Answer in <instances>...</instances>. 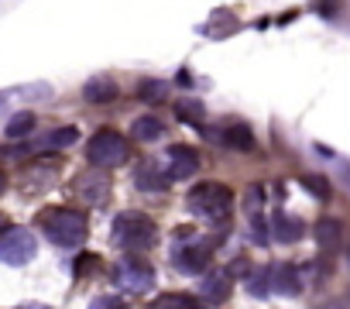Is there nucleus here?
Returning a JSON list of instances; mask_svg holds the SVG:
<instances>
[{
  "label": "nucleus",
  "instance_id": "obj_13",
  "mask_svg": "<svg viewBox=\"0 0 350 309\" xmlns=\"http://www.w3.org/2000/svg\"><path fill=\"white\" fill-rule=\"evenodd\" d=\"M134 186L144 189V193H161V189L168 186V176L158 172L151 162H141V165L134 169Z\"/></svg>",
  "mask_w": 350,
  "mask_h": 309
},
{
  "label": "nucleus",
  "instance_id": "obj_21",
  "mask_svg": "<svg viewBox=\"0 0 350 309\" xmlns=\"http://www.w3.org/2000/svg\"><path fill=\"white\" fill-rule=\"evenodd\" d=\"M35 131V113H14L11 120H8V127H4V134L11 137V141H21V137H28Z\"/></svg>",
  "mask_w": 350,
  "mask_h": 309
},
{
  "label": "nucleus",
  "instance_id": "obj_6",
  "mask_svg": "<svg viewBox=\"0 0 350 309\" xmlns=\"http://www.w3.org/2000/svg\"><path fill=\"white\" fill-rule=\"evenodd\" d=\"M35 254H38V241H35L31 230H25V227L0 230V261H4V265L21 268V265H28Z\"/></svg>",
  "mask_w": 350,
  "mask_h": 309
},
{
  "label": "nucleus",
  "instance_id": "obj_4",
  "mask_svg": "<svg viewBox=\"0 0 350 309\" xmlns=\"http://www.w3.org/2000/svg\"><path fill=\"white\" fill-rule=\"evenodd\" d=\"M213 247L217 241H206V237H189L186 230H179V241H175V251H172V261L183 275H203L206 265L213 261Z\"/></svg>",
  "mask_w": 350,
  "mask_h": 309
},
{
  "label": "nucleus",
  "instance_id": "obj_14",
  "mask_svg": "<svg viewBox=\"0 0 350 309\" xmlns=\"http://www.w3.org/2000/svg\"><path fill=\"white\" fill-rule=\"evenodd\" d=\"M76 137H79V131H76V127H55V131H49L45 137H38V141H35V151H59V148L76 144Z\"/></svg>",
  "mask_w": 350,
  "mask_h": 309
},
{
  "label": "nucleus",
  "instance_id": "obj_12",
  "mask_svg": "<svg viewBox=\"0 0 350 309\" xmlns=\"http://www.w3.org/2000/svg\"><path fill=\"white\" fill-rule=\"evenodd\" d=\"M271 234H275V241H282V244H295V241L306 234V227H302L299 217L275 213V220H271Z\"/></svg>",
  "mask_w": 350,
  "mask_h": 309
},
{
  "label": "nucleus",
  "instance_id": "obj_8",
  "mask_svg": "<svg viewBox=\"0 0 350 309\" xmlns=\"http://www.w3.org/2000/svg\"><path fill=\"white\" fill-rule=\"evenodd\" d=\"M76 193L83 196L86 206H107V200H110V193H113V183H110L107 169L93 165L90 172H83V176L76 179Z\"/></svg>",
  "mask_w": 350,
  "mask_h": 309
},
{
  "label": "nucleus",
  "instance_id": "obj_11",
  "mask_svg": "<svg viewBox=\"0 0 350 309\" xmlns=\"http://www.w3.org/2000/svg\"><path fill=\"white\" fill-rule=\"evenodd\" d=\"M83 100L86 103H110V100H117V83L110 76H90L83 83Z\"/></svg>",
  "mask_w": 350,
  "mask_h": 309
},
{
  "label": "nucleus",
  "instance_id": "obj_19",
  "mask_svg": "<svg viewBox=\"0 0 350 309\" xmlns=\"http://www.w3.org/2000/svg\"><path fill=\"white\" fill-rule=\"evenodd\" d=\"M340 234H343L340 220H319V224H316V244H319L323 251H333V247L340 244Z\"/></svg>",
  "mask_w": 350,
  "mask_h": 309
},
{
  "label": "nucleus",
  "instance_id": "obj_24",
  "mask_svg": "<svg viewBox=\"0 0 350 309\" xmlns=\"http://www.w3.org/2000/svg\"><path fill=\"white\" fill-rule=\"evenodd\" d=\"M302 186L316 196V200H329V186H326V179H319V176H309V179H302Z\"/></svg>",
  "mask_w": 350,
  "mask_h": 309
},
{
  "label": "nucleus",
  "instance_id": "obj_5",
  "mask_svg": "<svg viewBox=\"0 0 350 309\" xmlns=\"http://www.w3.org/2000/svg\"><path fill=\"white\" fill-rule=\"evenodd\" d=\"M127 154H131V148H127L124 134H117V131H110V127L96 131V134L86 141V162H90V165L117 169V165L127 162Z\"/></svg>",
  "mask_w": 350,
  "mask_h": 309
},
{
  "label": "nucleus",
  "instance_id": "obj_27",
  "mask_svg": "<svg viewBox=\"0 0 350 309\" xmlns=\"http://www.w3.org/2000/svg\"><path fill=\"white\" fill-rule=\"evenodd\" d=\"M340 172H343V179H347V186H350V162H340Z\"/></svg>",
  "mask_w": 350,
  "mask_h": 309
},
{
  "label": "nucleus",
  "instance_id": "obj_18",
  "mask_svg": "<svg viewBox=\"0 0 350 309\" xmlns=\"http://www.w3.org/2000/svg\"><path fill=\"white\" fill-rule=\"evenodd\" d=\"M131 131H134L137 141H148V144H151V141H158V137L165 134V124H161L158 117H137V120L131 124Z\"/></svg>",
  "mask_w": 350,
  "mask_h": 309
},
{
  "label": "nucleus",
  "instance_id": "obj_9",
  "mask_svg": "<svg viewBox=\"0 0 350 309\" xmlns=\"http://www.w3.org/2000/svg\"><path fill=\"white\" fill-rule=\"evenodd\" d=\"M196 172H200V159H196L193 148H186V144L168 148V154H165V176H168V183H186Z\"/></svg>",
  "mask_w": 350,
  "mask_h": 309
},
{
  "label": "nucleus",
  "instance_id": "obj_7",
  "mask_svg": "<svg viewBox=\"0 0 350 309\" xmlns=\"http://www.w3.org/2000/svg\"><path fill=\"white\" fill-rule=\"evenodd\" d=\"M113 282H117V288H124V292H151L154 288V268L148 265V261H141V258H124V261H117V268H113Z\"/></svg>",
  "mask_w": 350,
  "mask_h": 309
},
{
  "label": "nucleus",
  "instance_id": "obj_3",
  "mask_svg": "<svg viewBox=\"0 0 350 309\" xmlns=\"http://www.w3.org/2000/svg\"><path fill=\"white\" fill-rule=\"evenodd\" d=\"M110 241H113L117 247L137 254V251H148V247L158 244V227H154L148 217L120 213V217H113V224H110Z\"/></svg>",
  "mask_w": 350,
  "mask_h": 309
},
{
  "label": "nucleus",
  "instance_id": "obj_16",
  "mask_svg": "<svg viewBox=\"0 0 350 309\" xmlns=\"http://www.w3.org/2000/svg\"><path fill=\"white\" fill-rule=\"evenodd\" d=\"M134 93H137V100H144V103H165L168 86H165V79H151V76H144V79H137Z\"/></svg>",
  "mask_w": 350,
  "mask_h": 309
},
{
  "label": "nucleus",
  "instance_id": "obj_25",
  "mask_svg": "<svg viewBox=\"0 0 350 309\" xmlns=\"http://www.w3.org/2000/svg\"><path fill=\"white\" fill-rule=\"evenodd\" d=\"M193 299H175V295H165V299H154V306H189Z\"/></svg>",
  "mask_w": 350,
  "mask_h": 309
},
{
  "label": "nucleus",
  "instance_id": "obj_28",
  "mask_svg": "<svg viewBox=\"0 0 350 309\" xmlns=\"http://www.w3.org/2000/svg\"><path fill=\"white\" fill-rule=\"evenodd\" d=\"M4 189H8V179H4V176H0V196H4Z\"/></svg>",
  "mask_w": 350,
  "mask_h": 309
},
{
  "label": "nucleus",
  "instance_id": "obj_2",
  "mask_svg": "<svg viewBox=\"0 0 350 309\" xmlns=\"http://www.w3.org/2000/svg\"><path fill=\"white\" fill-rule=\"evenodd\" d=\"M86 217L79 213V210H52V213H45L42 217V234L55 244V247H62V251H72V247H79L83 241H86Z\"/></svg>",
  "mask_w": 350,
  "mask_h": 309
},
{
  "label": "nucleus",
  "instance_id": "obj_30",
  "mask_svg": "<svg viewBox=\"0 0 350 309\" xmlns=\"http://www.w3.org/2000/svg\"><path fill=\"white\" fill-rule=\"evenodd\" d=\"M0 230H4V217H0Z\"/></svg>",
  "mask_w": 350,
  "mask_h": 309
},
{
  "label": "nucleus",
  "instance_id": "obj_26",
  "mask_svg": "<svg viewBox=\"0 0 350 309\" xmlns=\"http://www.w3.org/2000/svg\"><path fill=\"white\" fill-rule=\"evenodd\" d=\"M11 107V90H4V93H0V113H4Z\"/></svg>",
  "mask_w": 350,
  "mask_h": 309
},
{
  "label": "nucleus",
  "instance_id": "obj_1",
  "mask_svg": "<svg viewBox=\"0 0 350 309\" xmlns=\"http://www.w3.org/2000/svg\"><path fill=\"white\" fill-rule=\"evenodd\" d=\"M186 210L206 224H227L234 210V193L220 183H200L186 196Z\"/></svg>",
  "mask_w": 350,
  "mask_h": 309
},
{
  "label": "nucleus",
  "instance_id": "obj_17",
  "mask_svg": "<svg viewBox=\"0 0 350 309\" xmlns=\"http://www.w3.org/2000/svg\"><path fill=\"white\" fill-rule=\"evenodd\" d=\"M224 144H227L230 151H251V148H254V134H251L247 124H234V127L224 131Z\"/></svg>",
  "mask_w": 350,
  "mask_h": 309
},
{
  "label": "nucleus",
  "instance_id": "obj_20",
  "mask_svg": "<svg viewBox=\"0 0 350 309\" xmlns=\"http://www.w3.org/2000/svg\"><path fill=\"white\" fill-rule=\"evenodd\" d=\"M230 282H234V275L224 268V271H213L206 282H203V292H206V299H227L230 295Z\"/></svg>",
  "mask_w": 350,
  "mask_h": 309
},
{
  "label": "nucleus",
  "instance_id": "obj_23",
  "mask_svg": "<svg viewBox=\"0 0 350 309\" xmlns=\"http://www.w3.org/2000/svg\"><path fill=\"white\" fill-rule=\"evenodd\" d=\"M175 113H179V120H203L206 107H203V100H179Z\"/></svg>",
  "mask_w": 350,
  "mask_h": 309
},
{
  "label": "nucleus",
  "instance_id": "obj_29",
  "mask_svg": "<svg viewBox=\"0 0 350 309\" xmlns=\"http://www.w3.org/2000/svg\"><path fill=\"white\" fill-rule=\"evenodd\" d=\"M347 265H350V244H347Z\"/></svg>",
  "mask_w": 350,
  "mask_h": 309
},
{
  "label": "nucleus",
  "instance_id": "obj_10",
  "mask_svg": "<svg viewBox=\"0 0 350 309\" xmlns=\"http://www.w3.org/2000/svg\"><path fill=\"white\" fill-rule=\"evenodd\" d=\"M271 292H282V295H299L302 292V275L295 265L288 261H278L271 268Z\"/></svg>",
  "mask_w": 350,
  "mask_h": 309
},
{
  "label": "nucleus",
  "instance_id": "obj_15",
  "mask_svg": "<svg viewBox=\"0 0 350 309\" xmlns=\"http://www.w3.org/2000/svg\"><path fill=\"white\" fill-rule=\"evenodd\" d=\"M55 183V169L52 165H31L25 172V193H45Z\"/></svg>",
  "mask_w": 350,
  "mask_h": 309
},
{
  "label": "nucleus",
  "instance_id": "obj_22",
  "mask_svg": "<svg viewBox=\"0 0 350 309\" xmlns=\"http://www.w3.org/2000/svg\"><path fill=\"white\" fill-rule=\"evenodd\" d=\"M244 285H247V292H251L254 299H265V295L271 292V268H258V271L244 275Z\"/></svg>",
  "mask_w": 350,
  "mask_h": 309
}]
</instances>
